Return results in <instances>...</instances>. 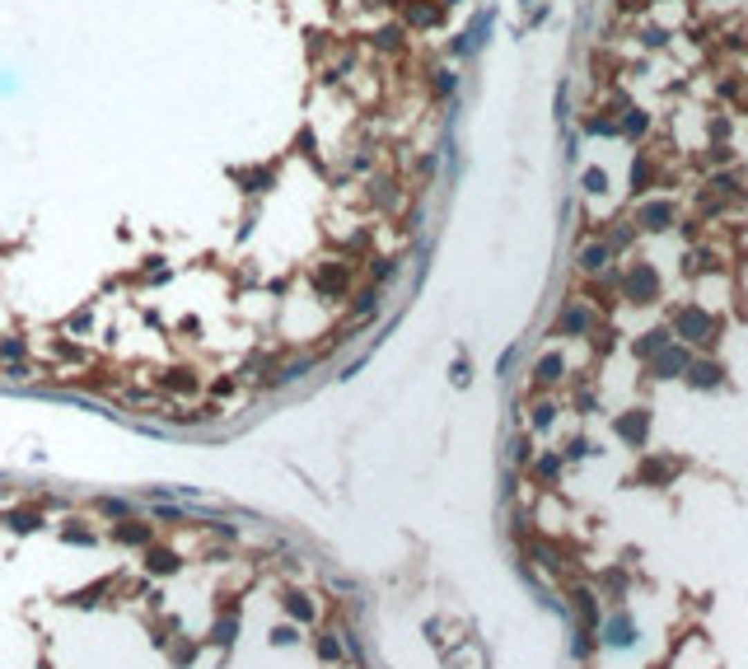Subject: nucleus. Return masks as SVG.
<instances>
[{"label":"nucleus","instance_id":"obj_1","mask_svg":"<svg viewBox=\"0 0 748 669\" xmlns=\"http://www.w3.org/2000/svg\"><path fill=\"white\" fill-rule=\"evenodd\" d=\"M617 291H622V300H631V304H655V300H660V272L650 267L646 257H636L627 272L617 276Z\"/></svg>","mask_w":748,"mask_h":669},{"label":"nucleus","instance_id":"obj_2","mask_svg":"<svg viewBox=\"0 0 748 669\" xmlns=\"http://www.w3.org/2000/svg\"><path fill=\"white\" fill-rule=\"evenodd\" d=\"M636 230L641 235H664V230H673L678 225V206L664 197H641V206H636Z\"/></svg>","mask_w":748,"mask_h":669},{"label":"nucleus","instance_id":"obj_3","mask_svg":"<svg viewBox=\"0 0 748 669\" xmlns=\"http://www.w3.org/2000/svg\"><path fill=\"white\" fill-rule=\"evenodd\" d=\"M650 187H660V159L650 150H636L631 155V174H627V192L641 201V197H650Z\"/></svg>","mask_w":748,"mask_h":669},{"label":"nucleus","instance_id":"obj_4","mask_svg":"<svg viewBox=\"0 0 748 669\" xmlns=\"http://www.w3.org/2000/svg\"><path fill=\"white\" fill-rule=\"evenodd\" d=\"M673 328H678V337H688V342H711V318L697 304H683L673 314Z\"/></svg>","mask_w":748,"mask_h":669},{"label":"nucleus","instance_id":"obj_5","mask_svg":"<svg viewBox=\"0 0 748 669\" xmlns=\"http://www.w3.org/2000/svg\"><path fill=\"white\" fill-rule=\"evenodd\" d=\"M580 131H585V136H599V140H617L622 136V113H613V108L585 113V118H580Z\"/></svg>","mask_w":748,"mask_h":669},{"label":"nucleus","instance_id":"obj_6","mask_svg":"<svg viewBox=\"0 0 748 669\" xmlns=\"http://www.w3.org/2000/svg\"><path fill=\"white\" fill-rule=\"evenodd\" d=\"M608 262H613V248H608V244H604V239H590V244L580 239V248H575V267H580V272H585V276L604 272Z\"/></svg>","mask_w":748,"mask_h":669},{"label":"nucleus","instance_id":"obj_7","mask_svg":"<svg viewBox=\"0 0 748 669\" xmlns=\"http://www.w3.org/2000/svg\"><path fill=\"white\" fill-rule=\"evenodd\" d=\"M707 187H716V192H720V197H729V201L748 197V183H744V174H739V169H711Z\"/></svg>","mask_w":748,"mask_h":669},{"label":"nucleus","instance_id":"obj_8","mask_svg":"<svg viewBox=\"0 0 748 669\" xmlns=\"http://www.w3.org/2000/svg\"><path fill=\"white\" fill-rule=\"evenodd\" d=\"M692 211H697V220H716V216H725V211H729V197H720L716 187L702 183V187L692 192Z\"/></svg>","mask_w":748,"mask_h":669},{"label":"nucleus","instance_id":"obj_9","mask_svg":"<svg viewBox=\"0 0 748 669\" xmlns=\"http://www.w3.org/2000/svg\"><path fill=\"white\" fill-rule=\"evenodd\" d=\"M650 127H655V118H650L646 108H627V113H622V136H617V140H631V145H641V140L650 136Z\"/></svg>","mask_w":748,"mask_h":669},{"label":"nucleus","instance_id":"obj_10","mask_svg":"<svg viewBox=\"0 0 748 669\" xmlns=\"http://www.w3.org/2000/svg\"><path fill=\"white\" fill-rule=\"evenodd\" d=\"M594 328V314L585 309V304H566L561 309V323H557V333H566V337H585Z\"/></svg>","mask_w":748,"mask_h":669},{"label":"nucleus","instance_id":"obj_11","mask_svg":"<svg viewBox=\"0 0 748 669\" xmlns=\"http://www.w3.org/2000/svg\"><path fill=\"white\" fill-rule=\"evenodd\" d=\"M636 235H641V230H636V220H613V225H608V239H604V244H608L613 253H627L631 244H636Z\"/></svg>","mask_w":748,"mask_h":669},{"label":"nucleus","instance_id":"obj_12","mask_svg":"<svg viewBox=\"0 0 748 669\" xmlns=\"http://www.w3.org/2000/svg\"><path fill=\"white\" fill-rule=\"evenodd\" d=\"M440 19H445V10H440V5H426V0H407V24H412V28H435Z\"/></svg>","mask_w":748,"mask_h":669},{"label":"nucleus","instance_id":"obj_13","mask_svg":"<svg viewBox=\"0 0 748 669\" xmlns=\"http://www.w3.org/2000/svg\"><path fill=\"white\" fill-rule=\"evenodd\" d=\"M678 370H688V351L683 347H664V351L655 356V374L660 379H673Z\"/></svg>","mask_w":748,"mask_h":669},{"label":"nucleus","instance_id":"obj_14","mask_svg":"<svg viewBox=\"0 0 748 669\" xmlns=\"http://www.w3.org/2000/svg\"><path fill=\"white\" fill-rule=\"evenodd\" d=\"M650 431V416L646 412H627V416H617V435L627 440V445H641Z\"/></svg>","mask_w":748,"mask_h":669},{"label":"nucleus","instance_id":"obj_15","mask_svg":"<svg viewBox=\"0 0 748 669\" xmlns=\"http://www.w3.org/2000/svg\"><path fill=\"white\" fill-rule=\"evenodd\" d=\"M734 140V118L729 113H711L707 118V145H725Z\"/></svg>","mask_w":748,"mask_h":669},{"label":"nucleus","instance_id":"obj_16","mask_svg":"<svg viewBox=\"0 0 748 669\" xmlns=\"http://www.w3.org/2000/svg\"><path fill=\"white\" fill-rule=\"evenodd\" d=\"M688 379L697 384V389H716V384H720V365H711V360H697V365H692L688 360Z\"/></svg>","mask_w":748,"mask_h":669},{"label":"nucleus","instance_id":"obj_17","mask_svg":"<svg viewBox=\"0 0 748 669\" xmlns=\"http://www.w3.org/2000/svg\"><path fill=\"white\" fill-rule=\"evenodd\" d=\"M580 187H585L590 197H604V192H608V169H599V164L580 169Z\"/></svg>","mask_w":748,"mask_h":669},{"label":"nucleus","instance_id":"obj_18","mask_svg":"<svg viewBox=\"0 0 748 669\" xmlns=\"http://www.w3.org/2000/svg\"><path fill=\"white\" fill-rule=\"evenodd\" d=\"M557 379H561V356L552 351V356H543V360L533 365V384L543 389V384H557Z\"/></svg>","mask_w":748,"mask_h":669},{"label":"nucleus","instance_id":"obj_19","mask_svg":"<svg viewBox=\"0 0 748 669\" xmlns=\"http://www.w3.org/2000/svg\"><path fill=\"white\" fill-rule=\"evenodd\" d=\"M702 164H707V169H729V164H734V145H707V150H702Z\"/></svg>","mask_w":748,"mask_h":669},{"label":"nucleus","instance_id":"obj_20","mask_svg":"<svg viewBox=\"0 0 748 669\" xmlns=\"http://www.w3.org/2000/svg\"><path fill=\"white\" fill-rule=\"evenodd\" d=\"M711 267H716V257L707 253V248H692L688 257H683V272L688 276H697V272H711Z\"/></svg>","mask_w":748,"mask_h":669},{"label":"nucleus","instance_id":"obj_21","mask_svg":"<svg viewBox=\"0 0 748 669\" xmlns=\"http://www.w3.org/2000/svg\"><path fill=\"white\" fill-rule=\"evenodd\" d=\"M454 89H458V75H454V71H435V80H431V94H435V99H449Z\"/></svg>","mask_w":748,"mask_h":669},{"label":"nucleus","instance_id":"obj_22","mask_svg":"<svg viewBox=\"0 0 748 669\" xmlns=\"http://www.w3.org/2000/svg\"><path fill=\"white\" fill-rule=\"evenodd\" d=\"M641 42H646L650 52H660V47H669V28H664V24H660V28H655V24H650L646 33H641Z\"/></svg>","mask_w":748,"mask_h":669},{"label":"nucleus","instance_id":"obj_23","mask_svg":"<svg viewBox=\"0 0 748 669\" xmlns=\"http://www.w3.org/2000/svg\"><path fill=\"white\" fill-rule=\"evenodd\" d=\"M519 5L529 10V24H533V28H538V24L548 19V5H543V0H519Z\"/></svg>","mask_w":748,"mask_h":669},{"label":"nucleus","instance_id":"obj_24","mask_svg":"<svg viewBox=\"0 0 748 669\" xmlns=\"http://www.w3.org/2000/svg\"><path fill=\"white\" fill-rule=\"evenodd\" d=\"M552 416H557V407H538V412H533V426H538V431H543V426H552Z\"/></svg>","mask_w":748,"mask_h":669}]
</instances>
